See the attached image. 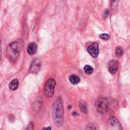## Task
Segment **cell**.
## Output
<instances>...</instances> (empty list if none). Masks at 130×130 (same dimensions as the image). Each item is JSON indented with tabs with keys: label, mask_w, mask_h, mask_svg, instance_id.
Instances as JSON below:
<instances>
[{
	"label": "cell",
	"mask_w": 130,
	"mask_h": 130,
	"mask_svg": "<svg viewBox=\"0 0 130 130\" xmlns=\"http://www.w3.org/2000/svg\"><path fill=\"white\" fill-rule=\"evenodd\" d=\"M85 130H96V128L93 124L88 123L86 126Z\"/></svg>",
	"instance_id": "obj_16"
},
{
	"label": "cell",
	"mask_w": 130,
	"mask_h": 130,
	"mask_svg": "<svg viewBox=\"0 0 130 130\" xmlns=\"http://www.w3.org/2000/svg\"><path fill=\"white\" fill-rule=\"evenodd\" d=\"M118 63L116 60H111L109 61L108 64V68L109 72L112 74H115L118 69Z\"/></svg>",
	"instance_id": "obj_8"
},
{
	"label": "cell",
	"mask_w": 130,
	"mask_h": 130,
	"mask_svg": "<svg viewBox=\"0 0 130 130\" xmlns=\"http://www.w3.org/2000/svg\"><path fill=\"white\" fill-rule=\"evenodd\" d=\"M34 123L30 121L28 123V124L26 128V130H34Z\"/></svg>",
	"instance_id": "obj_18"
},
{
	"label": "cell",
	"mask_w": 130,
	"mask_h": 130,
	"mask_svg": "<svg viewBox=\"0 0 130 130\" xmlns=\"http://www.w3.org/2000/svg\"><path fill=\"white\" fill-rule=\"evenodd\" d=\"M84 71L87 75H91L93 72V69L92 67L89 65H86L84 67Z\"/></svg>",
	"instance_id": "obj_14"
},
{
	"label": "cell",
	"mask_w": 130,
	"mask_h": 130,
	"mask_svg": "<svg viewBox=\"0 0 130 130\" xmlns=\"http://www.w3.org/2000/svg\"><path fill=\"white\" fill-rule=\"evenodd\" d=\"M79 108L80 110L84 113H86L87 112V108L86 103L83 101H81L79 102Z\"/></svg>",
	"instance_id": "obj_13"
},
{
	"label": "cell",
	"mask_w": 130,
	"mask_h": 130,
	"mask_svg": "<svg viewBox=\"0 0 130 130\" xmlns=\"http://www.w3.org/2000/svg\"><path fill=\"white\" fill-rule=\"evenodd\" d=\"M123 51L121 47H117L115 49V54L118 57H120L123 54Z\"/></svg>",
	"instance_id": "obj_15"
},
{
	"label": "cell",
	"mask_w": 130,
	"mask_h": 130,
	"mask_svg": "<svg viewBox=\"0 0 130 130\" xmlns=\"http://www.w3.org/2000/svg\"><path fill=\"white\" fill-rule=\"evenodd\" d=\"M95 107L99 112L105 113L110 110V103L106 98H99L95 102Z\"/></svg>",
	"instance_id": "obj_3"
},
{
	"label": "cell",
	"mask_w": 130,
	"mask_h": 130,
	"mask_svg": "<svg viewBox=\"0 0 130 130\" xmlns=\"http://www.w3.org/2000/svg\"><path fill=\"white\" fill-rule=\"evenodd\" d=\"M42 99L41 98L39 97L37 98L36 101L34 102L33 105H32V109L34 112L36 113H37L38 111H39L41 108L42 104Z\"/></svg>",
	"instance_id": "obj_9"
},
{
	"label": "cell",
	"mask_w": 130,
	"mask_h": 130,
	"mask_svg": "<svg viewBox=\"0 0 130 130\" xmlns=\"http://www.w3.org/2000/svg\"><path fill=\"white\" fill-rule=\"evenodd\" d=\"M55 85L56 82L52 78H50L46 81L44 89V94L46 96L50 98L53 95Z\"/></svg>",
	"instance_id": "obj_4"
},
{
	"label": "cell",
	"mask_w": 130,
	"mask_h": 130,
	"mask_svg": "<svg viewBox=\"0 0 130 130\" xmlns=\"http://www.w3.org/2000/svg\"><path fill=\"white\" fill-rule=\"evenodd\" d=\"M108 125L112 130H122L121 125L117 119L114 116L109 118L108 121Z\"/></svg>",
	"instance_id": "obj_5"
},
{
	"label": "cell",
	"mask_w": 130,
	"mask_h": 130,
	"mask_svg": "<svg viewBox=\"0 0 130 130\" xmlns=\"http://www.w3.org/2000/svg\"><path fill=\"white\" fill-rule=\"evenodd\" d=\"M87 51L92 57H96L98 56L99 52V45L98 43H93L89 45L87 48Z\"/></svg>",
	"instance_id": "obj_6"
},
{
	"label": "cell",
	"mask_w": 130,
	"mask_h": 130,
	"mask_svg": "<svg viewBox=\"0 0 130 130\" xmlns=\"http://www.w3.org/2000/svg\"><path fill=\"white\" fill-rule=\"evenodd\" d=\"M109 14V10H107V9L105 10V11H104V14H103L104 17H105V18L107 17L108 16Z\"/></svg>",
	"instance_id": "obj_19"
},
{
	"label": "cell",
	"mask_w": 130,
	"mask_h": 130,
	"mask_svg": "<svg viewBox=\"0 0 130 130\" xmlns=\"http://www.w3.org/2000/svg\"><path fill=\"white\" fill-rule=\"evenodd\" d=\"M52 117L56 127H60L63 122V106L61 100H56L52 105Z\"/></svg>",
	"instance_id": "obj_2"
},
{
	"label": "cell",
	"mask_w": 130,
	"mask_h": 130,
	"mask_svg": "<svg viewBox=\"0 0 130 130\" xmlns=\"http://www.w3.org/2000/svg\"><path fill=\"white\" fill-rule=\"evenodd\" d=\"M24 41L22 39H19L11 43L7 47L6 55L8 58L11 61H15L17 60L20 52L24 46Z\"/></svg>",
	"instance_id": "obj_1"
},
{
	"label": "cell",
	"mask_w": 130,
	"mask_h": 130,
	"mask_svg": "<svg viewBox=\"0 0 130 130\" xmlns=\"http://www.w3.org/2000/svg\"><path fill=\"white\" fill-rule=\"evenodd\" d=\"M70 81L73 84H77L80 82V78L75 75H72L69 77Z\"/></svg>",
	"instance_id": "obj_12"
},
{
	"label": "cell",
	"mask_w": 130,
	"mask_h": 130,
	"mask_svg": "<svg viewBox=\"0 0 130 130\" xmlns=\"http://www.w3.org/2000/svg\"><path fill=\"white\" fill-rule=\"evenodd\" d=\"M109 35L107 34H103L100 35V38L104 40H108L109 39Z\"/></svg>",
	"instance_id": "obj_17"
},
{
	"label": "cell",
	"mask_w": 130,
	"mask_h": 130,
	"mask_svg": "<svg viewBox=\"0 0 130 130\" xmlns=\"http://www.w3.org/2000/svg\"><path fill=\"white\" fill-rule=\"evenodd\" d=\"M18 80L17 79H14L13 80H12L9 83V88L12 90H15L18 88Z\"/></svg>",
	"instance_id": "obj_11"
},
{
	"label": "cell",
	"mask_w": 130,
	"mask_h": 130,
	"mask_svg": "<svg viewBox=\"0 0 130 130\" xmlns=\"http://www.w3.org/2000/svg\"><path fill=\"white\" fill-rule=\"evenodd\" d=\"M42 130H51V127H47L43 128Z\"/></svg>",
	"instance_id": "obj_20"
},
{
	"label": "cell",
	"mask_w": 130,
	"mask_h": 130,
	"mask_svg": "<svg viewBox=\"0 0 130 130\" xmlns=\"http://www.w3.org/2000/svg\"><path fill=\"white\" fill-rule=\"evenodd\" d=\"M37 45L35 43H30L27 46V51L30 55L34 54L37 51Z\"/></svg>",
	"instance_id": "obj_10"
},
{
	"label": "cell",
	"mask_w": 130,
	"mask_h": 130,
	"mask_svg": "<svg viewBox=\"0 0 130 130\" xmlns=\"http://www.w3.org/2000/svg\"><path fill=\"white\" fill-rule=\"evenodd\" d=\"M41 66V62L40 59L38 58H36L32 60L31 63V65L29 68V71L31 73L36 74L40 69Z\"/></svg>",
	"instance_id": "obj_7"
}]
</instances>
